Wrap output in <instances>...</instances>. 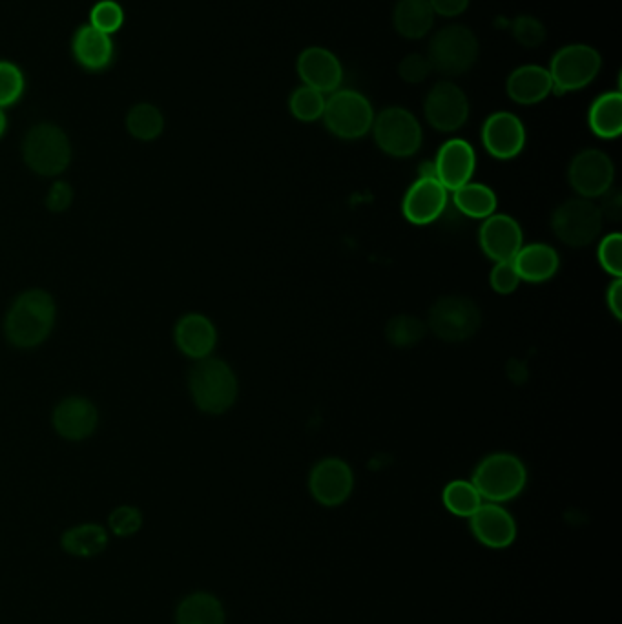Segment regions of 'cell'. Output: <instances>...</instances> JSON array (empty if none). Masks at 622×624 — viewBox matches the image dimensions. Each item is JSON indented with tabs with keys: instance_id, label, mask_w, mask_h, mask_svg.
I'll return each instance as SVG.
<instances>
[{
	"instance_id": "obj_1",
	"label": "cell",
	"mask_w": 622,
	"mask_h": 624,
	"mask_svg": "<svg viewBox=\"0 0 622 624\" xmlns=\"http://www.w3.org/2000/svg\"><path fill=\"white\" fill-rule=\"evenodd\" d=\"M57 318V307L52 294L41 289L22 292L11 303L4 320V331L11 345L19 349H33L52 334Z\"/></svg>"
},
{
	"instance_id": "obj_2",
	"label": "cell",
	"mask_w": 622,
	"mask_h": 624,
	"mask_svg": "<svg viewBox=\"0 0 622 624\" xmlns=\"http://www.w3.org/2000/svg\"><path fill=\"white\" fill-rule=\"evenodd\" d=\"M188 385L194 404L208 415H223L238 398V378L232 367L219 358L197 360Z\"/></svg>"
},
{
	"instance_id": "obj_3",
	"label": "cell",
	"mask_w": 622,
	"mask_h": 624,
	"mask_svg": "<svg viewBox=\"0 0 622 624\" xmlns=\"http://www.w3.org/2000/svg\"><path fill=\"white\" fill-rule=\"evenodd\" d=\"M528 471L524 462L509 453H495L484 458L473 473V486L482 499L506 502L515 499L526 488Z\"/></svg>"
},
{
	"instance_id": "obj_4",
	"label": "cell",
	"mask_w": 622,
	"mask_h": 624,
	"mask_svg": "<svg viewBox=\"0 0 622 624\" xmlns=\"http://www.w3.org/2000/svg\"><path fill=\"white\" fill-rule=\"evenodd\" d=\"M24 161L39 176L63 174L72 161V145L59 126L42 123L33 126L24 139Z\"/></svg>"
},
{
	"instance_id": "obj_5",
	"label": "cell",
	"mask_w": 622,
	"mask_h": 624,
	"mask_svg": "<svg viewBox=\"0 0 622 624\" xmlns=\"http://www.w3.org/2000/svg\"><path fill=\"white\" fill-rule=\"evenodd\" d=\"M478 59L477 35L466 26H447L436 32L429 44L427 61L444 75H462Z\"/></svg>"
},
{
	"instance_id": "obj_6",
	"label": "cell",
	"mask_w": 622,
	"mask_h": 624,
	"mask_svg": "<svg viewBox=\"0 0 622 624\" xmlns=\"http://www.w3.org/2000/svg\"><path fill=\"white\" fill-rule=\"evenodd\" d=\"M601 207L591 199H570L551 216L553 234L570 247H586L599 238L602 230Z\"/></svg>"
},
{
	"instance_id": "obj_7",
	"label": "cell",
	"mask_w": 622,
	"mask_h": 624,
	"mask_svg": "<svg viewBox=\"0 0 622 624\" xmlns=\"http://www.w3.org/2000/svg\"><path fill=\"white\" fill-rule=\"evenodd\" d=\"M482 314L477 303L466 296L440 298L429 311V327L444 342H466L477 334Z\"/></svg>"
},
{
	"instance_id": "obj_8",
	"label": "cell",
	"mask_w": 622,
	"mask_h": 624,
	"mask_svg": "<svg viewBox=\"0 0 622 624\" xmlns=\"http://www.w3.org/2000/svg\"><path fill=\"white\" fill-rule=\"evenodd\" d=\"M323 119L334 136L358 139L373 128V106L358 92L340 90L325 101Z\"/></svg>"
},
{
	"instance_id": "obj_9",
	"label": "cell",
	"mask_w": 622,
	"mask_h": 624,
	"mask_svg": "<svg viewBox=\"0 0 622 624\" xmlns=\"http://www.w3.org/2000/svg\"><path fill=\"white\" fill-rule=\"evenodd\" d=\"M601 55L588 44H570L555 53L548 70L559 94L581 90L601 72Z\"/></svg>"
},
{
	"instance_id": "obj_10",
	"label": "cell",
	"mask_w": 622,
	"mask_h": 624,
	"mask_svg": "<svg viewBox=\"0 0 622 624\" xmlns=\"http://www.w3.org/2000/svg\"><path fill=\"white\" fill-rule=\"evenodd\" d=\"M373 126L376 145L389 156H415L422 145L420 123L404 108H387L376 117Z\"/></svg>"
},
{
	"instance_id": "obj_11",
	"label": "cell",
	"mask_w": 622,
	"mask_h": 624,
	"mask_svg": "<svg viewBox=\"0 0 622 624\" xmlns=\"http://www.w3.org/2000/svg\"><path fill=\"white\" fill-rule=\"evenodd\" d=\"M570 183L582 198H601L610 192L615 168L612 159L601 150H584L571 161Z\"/></svg>"
},
{
	"instance_id": "obj_12",
	"label": "cell",
	"mask_w": 622,
	"mask_h": 624,
	"mask_svg": "<svg viewBox=\"0 0 622 624\" xmlns=\"http://www.w3.org/2000/svg\"><path fill=\"white\" fill-rule=\"evenodd\" d=\"M427 121L440 132H455L469 117L467 97L457 84L438 83L426 97Z\"/></svg>"
},
{
	"instance_id": "obj_13",
	"label": "cell",
	"mask_w": 622,
	"mask_h": 624,
	"mask_svg": "<svg viewBox=\"0 0 622 624\" xmlns=\"http://www.w3.org/2000/svg\"><path fill=\"white\" fill-rule=\"evenodd\" d=\"M353 486V469L342 458H323L314 466L309 479L312 497L329 508L349 499Z\"/></svg>"
},
{
	"instance_id": "obj_14",
	"label": "cell",
	"mask_w": 622,
	"mask_h": 624,
	"mask_svg": "<svg viewBox=\"0 0 622 624\" xmlns=\"http://www.w3.org/2000/svg\"><path fill=\"white\" fill-rule=\"evenodd\" d=\"M480 247L489 260L513 261L524 247L519 221L506 214H493L480 227Z\"/></svg>"
},
{
	"instance_id": "obj_15",
	"label": "cell",
	"mask_w": 622,
	"mask_h": 624,
	"mask_svg": "<svg viewBox=\"0 0 622 624\" xmlns=\"http://www.w3.org/2000/svg\"><path fill=\"white\" fill-rule=\"evenodd\" d=\"M447 190L435 177H418L405 194L404 216L413 225H429L444 214Z\"/></svg>"
},
{
	"instance_id": "obj_16",
	"label": "cell",
	"mask_w": 622,
	"mask_h": 624,
	"mask_svg": "<svg viewBox=\"0 0 622 624\" xmlns=\"http://www.w3.org/2000/svg\"><path fill=\"white\" fill-rule=\"evenodd\" d=\"M477 168V156L473 146L464 139H451L440 148L435 161L436 179L446 190H458L467 183Z\"/></svg>"
},
{
	"instance_id": "obj_17",
	"label": "cell",
	"mask_w": 622,
	"mask_h": 624,
	"mask_svg": "<svg viewBox=\"0 0 622 624\" xmlns=\"http://www.w3.org/2000/svg\"><path fill=\"white\" fill-rule=\"evenodd\" d=\"M482 141L489 154L497 159H513L526 145V130L517 115L493 114L482 128Z\"/></svg>"
},
{
	"instance_id": "obj_18",
	"label": "cell",
	"mask_w": 622,
	"mask_h": 624,
	"mask_svg": "<svg viewBox=\"0 0 622 624\" xmlns=\"http://www.w3.org/2000/svg\"><path fill=\"white\" fill-rule=\"evenodd\" d=\"M99 424V413L90 400L83 396L66 398L53 411L55 431L72 442L92 437Z\"/></svg>"
},
{
	"instance_id": "obj_19",
	"label": "cell",
	"mask_w": 622,
	"mask_h": 624,
	"mask_svg": "<svg viewBox=\"0 0 622 624\" xmlns=\"http://www.w3.org/2000/svg\"><path fill=\"white\" fill-rule=\"evenodd\" d=\"M469 519L473 535L488 548H508L517 537L515 520L495 502L482 504Z\"/></svg>"
},
{
	"instance_id": "obj_20",
	"label": "cell",
	"mask_w": 622,
	"mask_h": 624,
	"mask_svg": "<svg viewBox=\"0 0 622 624\" xmlns=\"http://www.w3.org/2000/svg\"><path fill=\"white\" fill-rule=\"evenodd\" d=\"M298 73L305 86L318 92H334L342 84V64L325 48H309L298 59Z\"/></svg>"
},
{
	"instance_id": "obj_21",
	"label": "cell",
	"mask_w": 622,
	"mask_h": 624,
	"mask_svg": "<svg viewBox=\"0 0 622 624\" xmlns=\"http://www.w3.org/2000/svg\"><path fill=\"white\" fill-rule=\"evenodd\" d=\"M174 338L181 353L194 360H203L214 351L218 342V331L207 316L190 312L177 322Z\"/></svg>"
},
{
	"instance_id": "obj_22",
	"label": "cell",
	"mask_w": 622,
	"mask_h": 624,
	"mask_svg": "<svg viewBox=\"0 0 622 624\" xmlns=\"http://www.w3.org/2000/svg\"><path fill=\"white\" fill-rule=\"evenodd\" d=\"M513 265L519 272L520 281L542 283L551 280L559 271V254L546 243H531L519 250L513 258Z\"/></svg>"
},
{
	"instance_id": "obj_23",
	"label": "cell",
	"mask_w": 622,
	"mask_h": 624,
	"mask_svg": "<svg viewBox=\"0 0 622 624\" xmlns=\"http://www.w3.org/2000/svg\"><path fill=\"white\" fill-rule=\"evenodd\" d=\"M506 90L515 103L537 104L551 94L553 81L550 72L540 66H522L509 75Z\"/></svg>"
},
{
	"instance_id": "obj_24",
	"label": "cell",
	"mask_w": 622,
	"mask_h": 624,
	"mask_svg": "<svg viewBox=\"0 0 622 624\" xmlns=\"http://www.w3.org/2000/svg\"><path fill=\"white\" fill-rule=\"evenodd\" d=\"M75 59L88 70H103L114 57V42L110 35L99 32L92 24L83 26L73 39Z\"/></svg>"
},
{
	"instance_id": "obj_25",
	"label": "cell",
	"mask_w": 622,
	"mask_h": 624,
	"mask_svg": "<svg viewBox=\"0 0 622 624\" xmlns=\"http://www.w3.org/2000/svg\"><path fill=\"white\" fill-rule=\"evenodd\" d=\"M108 531L101 524L84 522L61 535V548L72 557L92 559L108 548Z\"/></svg>"
},
{
	"instance_id": "obj_26",
	"label": "cell",
	"mask_w": 622,
	"mask_h": 624,
	"mask_svg": "<svg viewBox=\"0 0 622 624\" xmlns=\"http://www.w3.org/2000/svg\"><path fill=\"white\" fill-rule=\"evenodd\" d=\"M435 11L427 0H400L394 8V28L405 39H422L431 32Z\"/></svg>"
},
{
	"instance_id": "obj_27",
	"label": "cell",
	"mask_w": 622,
	"mask_h": 624,
	"mask_svg": "<svg viewBox=\"0 0 622 624\" xmlns=\"http://www.w3.org/2000/svg\"><path fill=\"white\" fill-rule=\"evenodd\" d=\"M176 624H225V608L212 593H190L177 604Z\"/></svg>"
},
{
	"instance_id": "obj_28",
	"label": "cell",
	"mask_w": 622,
	"mask_h": 624,
	"mask_svg": "<svg viewBox=\"0 0 622 624\" xmlns=\"http://www.w3.org/2000/svg\"><path fill=\"white\" fill-rule=\"evenodd\" d=\"M591 132L602 139H615L622 132V95L619 92L604 94L591 104Z\"/></svg>"
},
{
	"instance_id": "obj_29",
	"label": "cell",
	"mask_w": 622,
	"mask_h": 624,
	"mask_svg": "<svg viewBox=\"0 0 622 624\" xmlns=\"http://www.w3.org/2000/svg\"><path fill=\"white\" fill-rule=\"evenodd\" d=\"M455 205L469 218L486 219L497 210V196L491 188L482 183H467L455 190Z\"/></svg>"
},
{
	"instance_id": "obj_30",
	"label": "cell",
	"mask_w": 622,
	"mask_h": 624,
	"mask_svg": "<svg viewBox=\"0 0 622 624\" xmlns=\"http://www.w3.org/2000/svg\"><path fill=\"white\" fill-rule=\"evenodd\" d=\"M128 132L139 141H154L163 134L165 117L154 104L141 103L130 110L126 117Z\"/></svg>"
},
{
	"instance_id": "obj_31",
	"label": "cell",
	"mask_w": 622,
	"mask_h": 624,
	"mask_svg": "<svg viewBox=\"0 0 622 624\" xmlns=\"http://www.w3.org/2000/svg\"><path fill=\"white\" fill-rule=\"evenodd\" d=\"M444 506L457 517H471L482 506V497L473 482L453 480L444 489Z\"/></svg>"
},
{
	"instance_id": "obj_32",
	"label": "cell",
	"mask_w": 622,
	"mask_h": 624,
	"mask_svg": "<svg viewBox=\"0 0 622 624\" xmlns=\"http://www.w3.org/2000/svg\"><path fill=\"white\" fill-rule=\"evenodd\" d=\"M387 340L396 347H411L426 336V323L415 316L400 314L387 323Z\"/></svg>"
},
{
	"instance_id": "obj_33",
	"label": "cell",
	"mask_w": 622,
	"mask_h": 624,
	"mask_svg": "<svg viewBox=\"0 0 622 624\" xmlns=\"http://www.w3.org/2000/svg\"><path fill=\"white\" fill-rule=\"evenodd\" d=\"M325 97L311 86H301L291 97V112L296 119L311 123L323 117Z\"/></svg>"
},
{
	"instance_id": "obj_34",
	"label": "cell",
	"mask_w": 622,
	"mask_h": 624,
	"mask_svg": "<svg viewBox=\"0 0 622 624\" xmlns=\"http://www.w3.org/2000/svg\"><path fill=\"white\" fill-rule=\"evenodd\" d=\"M108 528L115 537H121V539L134 537L135 533L143 528V513L135 506H128V504L119 506L110 513Z\"/></svg>"
},
{
	"instance_id": "obj_35",
	"label": "cell",
	"mask_w": 622,
	"mask_h": 624,
	"mask_svg": "<svg viewBox=\"0 0 622 624\" xmlns=\"http://www.w3.org/2000/svg\"><path fill=\"white\" fill-rule=\"evenodd\" d=\"M90 19H92V26L97 28L99 32L110 35L123 26L125 13H123V8L114 0H103V2L95 4L94 10L90 13Z\"/></svg>"
},
{
	"instance_id": "obj_36",
	"label": "cell",
	"mask_w": 622,
	"mask_h": 624,
	"mask_svg": "<svg viewBox=\"0 0 622 624\" xmlns=\"http://www.w3.org/2000/svg\"><path fill=\"white\" fill-rule=\"evenodd\" d=\"M24 77L15 64L0 61V108L10 106L21 99Z\"/></svg>"
},
{
	"instance_id": "obj_37",
	"label": "cell",
	"mask_w": 622,
	"mask_h": 624,
	"mask_svg": "<svg viewBox=\"0 0 622 624\" xmlns=\"http://www.w3.org/2000/svg\"><path fill=\"white\" fill-rule=\"evenodd\" d=\"M599 261L602 269L613 274L615 278H621L622 274V236L619 232H613L606 236L599 245Z\"/></svg>"
},
{
	"instance_id": "obj_38",
	"label": "cell",
	"mask_w": 622,
	"mask_h": 624,
	"mask_svg": "<svg viewBox=\"0 0 622 624\" xmlns=\"http://www.w3.org/2000/svg\"><path fill=\"white\" fill-rule=\"evenodd\" d=\"M513 35H515V41L522 46L539 48L540 44L546 41V28L535 17L522 15L513 22Z\"/></svg>"
},
{
	"instance_id": "obj_39",
	"label": "cell",
	"mask_w": 622,
	"mask_h": 624,
	"mask_svg": "<svg viewBox=\"0 0 622 624\" xmlns=\"http://www.w3.org/2000/svg\"><path fill=\"white\" fill-rule=\"evenodd\" d=\"M489 283L498 294H511V292L517 291V287L520 285V276L515 265H513V261H498L495 269L491 271Z\"/></svg>"
},
{
	"instance_id": "obj_40",
	"label": "cell",
	"mask_w": 622,
	"mask_h": 624,
	"mask_svg": "<svg viewBox=\"0 0 622 624\" xmlns=\"http://www.w3.org/2000/svg\"><path fill=\"white\" fill-rule=\"evenodd\" d=\"M431 64L424 55H409L398 66V73L404 79L405 83L418 84L424 83L427 75L431 73Z\"/></svg>"
},
{
	"instance_id": "obj_41",
	"label": "cell",
	"mask_w": 622,
	"mask_h": 624,
	"mask_svg": "<svg viewBox=\"0 0 622 624\" xmlns=\"http://www.w3.org/2000/svg\"><path fill=\"white\" fill-rule=\"evenodd\" d=\"M72 203V187L68 183H64V181L53 183L50 192H48V198H46V207L50 208L52 212H64V210L70 208Z\"/></svg>"
},
{
	"instance_id": "obj_42",
	"label": "cell",
	"mask_w": 622,
	"mask_h": 624,
	"mask_svg": "<svg viewBox=\"0 0 622 624\" xmlns=\"http://www.w3.org/2000/svg\"><path fill=\"white\" fill-rule=\"evenodd\" d=\"M435 13L442 17H457L469 6V0H427Z\"/></svg>"
},
{
	"instance_id": "obj_43",
	"label": "cell",
	"mask_w": 622,
	"mask_h": 624,
	"mask_svg": "<svg viewBox=\"0 0 622 624\" xmlns=\"http://www.w3.org/2000/svg\"><path fill=\"white\" fill-rule=\"evenodd\" d=\"M606 302H608V307H610V311H612L613 316H615L617 320H621L622 318V281H621V278H617V280L613 281L612 285H610V289H608V294H606Z\"/></svg>"
},
{
	"instance_id": "obj_44",
	"label": "cell",
	"mask_w": 622,
	"mask_h": 624,
	"mask_svg": "<svg viewBox=\"0 0 622 624\" xmlns=\"http://www.w3.org/2000/svg\"><path fill=\"white\" fill-rule=\"evenodd\" d=\"M604 208H606V210H601L602 216H608L610 219L621 218V196H619V194L608 196L606 203H604Z\"/></svg>"
},
{
	"instance_id": "obj_45",
	"label": "cell",
	"mask_w": 622,
	"mask_h": 624,
	"mask_svg": "<svg viewBox=\"0 0 622 624\" xmlns=\"http://www.w3.org/2000/svg\"><path fill=\"white\" fill-rule=\"evenodd\" d=\"M6 126H8V119H6V114H4V110L0 108V137L4 136V132H6Z\"/></svg>"
}]
</instances>
